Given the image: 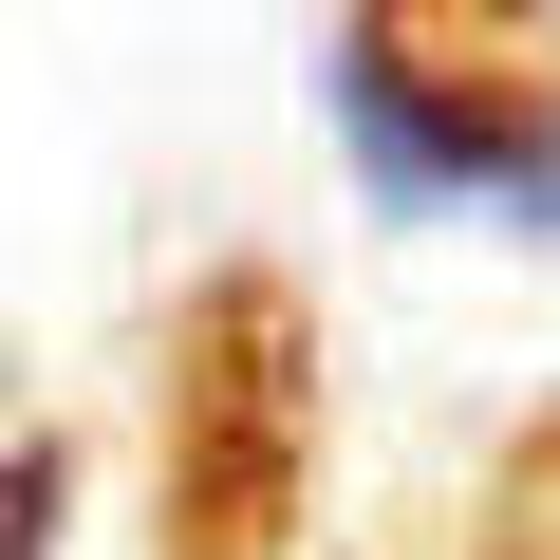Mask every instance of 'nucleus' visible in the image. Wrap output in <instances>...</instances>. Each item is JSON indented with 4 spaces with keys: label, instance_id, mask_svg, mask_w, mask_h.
Segmentation results:
<instances>
[{
    "label": "nucleus",
    "instance_id": "obj_1",
    "mask_svg": "<svg viewBox=\"0 0 560 560\" xmlns=\"http://www.w3.org/2000/svg\"><path fill=\"white\" fill-rule=\"evenodd\" d=\"M337 131L411 224H560V94H486L411 38H337Z\"/></svg>",
    "mask_w": 560,
    "mask_h": 560
},
{
    "label": "nucleus",
    "instance_id": "obj_2",
    "mask_svg": "<svg viewBox=\"0 0 560 560\" xmlns=\"http://www.w3.org/2000/svg\"><path fill=\"white\" fill-rule=\"evenodd\" d=\"M0 560H57V448L0 467Z\"/></svg>",
    "mask_w": 560,
    "mask_h": 560
}]
</instances>
